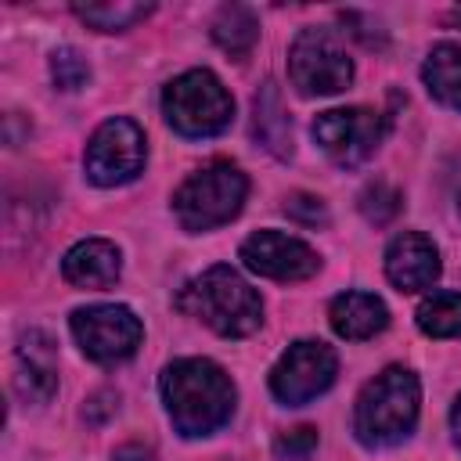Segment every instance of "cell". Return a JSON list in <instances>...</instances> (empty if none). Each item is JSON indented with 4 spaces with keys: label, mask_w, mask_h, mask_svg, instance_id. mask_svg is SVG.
I'll list each match as a JSON object with an SVG mask.
<instances>
[{
    "label": "cell",
    "mask_w": 461,
    "mask_h": 461,
    "mask_svg": "<svg viewBox=\"0 0 461 461\" xmlns=\"http://www.w3.org/2000/svg\"><path fill=\"white\" fill-rule=\"evenodd\" d=\"M162 400H166L173 429L194 439L230 421L234 382L220 364L205 357H184L162 371Z\"/></svg>",
    "instance_id": "obj_1"
},
{
    "label": "cell",
    "mask_w": 461,
    "mask_h": 461,
    "mask_svg": "<svg viewBox=\"0 0 461 461\" xmlns=\"http://www.w3.org/2000/svg\"><path fill=\"white\" fill-rule=\"evenodd\" d=\"M176 306L191 317H202L223 339H245L263 321V303L256 288L230 267L216 263L202 277L187 281L176 295Z\"/></svg>",
    "instance_id": "obj_2"
},
{
    "label": "cell",
    "mask_w": 461,
    "mask_h": 461,
    "mask_svg": "<svg viewBox=\"0 0 461 461\" xmlns=\"http://www.w3.org/2000/svg\"><path fill=\"white\" fill-rule=\"evenodd\" d=\"M418 378L407 367H385L375 375L353 407V432L364 447H393L411 436L418 421Z\"/></svg>",
    "instance_id": "obj_3"
},
{
    "label": "cell",
    "mask_w": 461,
    "mask_h": 461,
    "mask_svg": "<svg viewBox=\"0 0 461 461\" xmlns=\"http://www.w3.org/2000/svg\"><path fill=\"white\" fill-rule=\"evenodd\" d=\"M162 115L180 137L202 140V137H216L230 126L234 101H230L227 86L209 68H191L162 90Z\"/></svg>",
    "instance_id": "obj_4"
},
{
    "label": "cell",
    "mask_w": 461,
    "mask_h": 461,
    "mask_svg": "<svg viewBox=\"0 0 461 461\" xmlns=\"http://www.w3.org/2000/svg\"><path fill=\"white\" fill-rule=\"evenodd\" d=\"M245 194H249V180L238 166L209 162L180 184L173 209L184 230H212L241 212Z\"/></svg>",
    "instance_id": "obj_5"
},
{
    "label": "cell",
    "mask_w": 461,
    "mask_h": 461,
    "mask_svg": "<svg viewBox=\"0 0 461 461\" xmlns=\"http://www.w3.org/2000/svg\"><path fill=\"white\" fill-rule=\"evenodd\" d=\"M288 76H292V86L306 97L339 94L353 79V61L331 29L310 25L288 47Z\"/></svg>",
    "instance_id": "obj_6"
},
{
    "label": "cell",
    "mask_w": 461,
    "mask_h": 461,
    "mask_svg": "<svg viewBox=\"0 0 461 461\" xmlns=\"http://www.w3.org/2000/svg\"><path fill=\"white\" fill-rule=\"evenodd\" d=\"M72 335L90 360L115 364V360H126L137 353L144 324L130 306L97 303V306H83L72 313Z\"/></svg>",
    "instance_id": "obj_7"
},
{
    "label": "cell",
    "mask_w": 461,
    "mask_h": 461,
    "mask_svg": "<svg viewBox=\"0 0 461 461\" xmlns=\"http://www.w3.org/2000/svg\"><path fill=\"white\" fill-rule=\"evenodd\" d=\"M335 371H339L335 349L317 339H303V342H292L281 353V360L274 364L270 393L285 407H303V403L317 400L335 382Z\"/></svg>",
    "instance_id": "obj_8"
},
{
    "label": "cell",
    "mask_w": 461,
    "mask_h": 461,
    "mask_svg": "<svg viewBox=\"0 0 461 461\" xmlns=\"http://www.w3.org/2000/svg\"><path fill=\"white\" fill-rule=\"evenodd\" d=\"M86 176L97 187H115L133 180L144 169V133L133 119H108L94 130L86 155H83Z\"/></svg>",
    "instance_id": "obj_9"
},
{
    "label": "cell",
    "mask_w": 461,
    "mask_h": 461,
    "mask_svg": "<svg viewBox=\"0 0 461 461\" xmlns=\"http://www.w3.org/2000/svg\"><path fill=\"white\" fill-rule=\"evenodd\" d=\"M385 115L375 108H331L313 119V140L339 166H360L385 137Z\"/></svg>",
    "instance_id": "obj_10"
},
{
    "label": "cell",
    "mask_w": 461,
    "mask_h": 461,
    "mask_svg": "<svg viewBox=\"0 0 461 461\" xmlns=\"http://www.w3.org/2000/svg\"><path fill=\"white\" fill-rule=\"evenodd\" d=\"M241 263L252 270V274H263V277H274V281H303L310 274H317L321 259L317 252L292 238V234H281V230H256L241 241Z\"/></svg>",
    "instance_id": "obj_11"
},
{
    "label": "cell",
    "mask_w": 461,
    "mask_h": 461,
    "mask_svg": "<svg viewBox=\"0 0 461 461\" xmlns=\"http://www.w3.org/2000/svg\"><path fill=\"white\" fill-rule=\"evenodd\" d=\"M385 277L400 288V292H421L439 277V252L436 245L418 234V230H403L389 241L385 249Z\"/></svg>",
    "instance_id": "obj_12"
},
{
    "label": "cell",
    "mask_w": 461,
    "mask_h": 461,
    "mask_svg": "<svg viewBox=\"0 0 461 461\" xmlns=\"http://www.w3.org/2000/svg\"><path fill=\"white\" fill-rule=\"evenodd\" d=\"M119 270H122L119 249L104 238H86V241L72 245L61 259V277L76 288H108V285H115Z\"/></svg>",
    "instance_id": "obj_13"
},
{
    "label": "cell",
    "mask_w": 461,
    "mask_h": 461,
    "mask_svg": "<svg viewBox=\"0 0 461 461\" xmlns=\"http://www.w3.org/2000/svg\"><path fill=\"white\" fill-rule=\"evenodd\" d=\"M331 328L335 335L349 339V342H364L371 335H378L385 324H389V310L378 295L371 292H342L331 299Z\"/></svg>",
    "instance_id": "obj_14"
},
{
    "label": "cell",
    "mask_w": 461,
    "mask_h": 461,
    "mask_svg": "<svg viewBox=\"0 0 461 461\" xmlns=\"http://www.w3.org/2000/svg\"><path fill=\"white\" fill-rule=\"evenodd\" d=\"M14 389H18L29 403H47V400L54 396V389H58L54 353H50V342H47L40 331H29V335L22 339Z\"/></svg>",
    "instance_id": "obj_15"
},
{
    "label": "cell",
    "mask_w": 461,
    "mask_h": 461,
    "mask_svg": "<svg viewBox=\"0 0 461 461\" xmlns=\"http://www.w3.org/2000/svg\"><path fill=\"white\" fill-rule=\"evenodd\" d=\"M252 133L256 140L274 151L277 158H288L292 155V122L285 115V104H281V94L274 83H263V90L256 94V119H252Z\"/></svg>",
    "instance_id": "obj_16"
},
{
    "label": "cell",
    "mask_w": 461,
    "mask_h": 461,
    "mask_svg": "<svg viewBox=\"0 0 461 461\" xmlns=\"http://www.w3.org/2000/svg\"><path fill=\"white\" fill-rule=\"evenodd\" d=\"M421 79L429 86V94L461 112V43H439L429 50L425 65H421Z\"/></svg>",
    "instance_id": "obj_17"
},
{
    "label": "cell",
    "mask_w": 461,
    "mask_h": 461,
    "mask_svg": "<svg viewBox=\"0 0 461 461\" xmlns=\"http://www.w3.org/2000/svg\"><path fill=\"white\" fill-rule=\"evenodd\" d=\"M212 40L230 54V58H245L256 40H259V22L249 7L241 4H227L220 7V14L212 18Z\"/></svg>",
    "instance_id": "obj_18"
},
{
    "label": "cell",
    "mask_w": 461,
    "mask_h": 461,
    "mask_svg": "<svg viewBox=\"0 0 461 461\" xmlns=\"http://www.w3.org/2000/svg\"><path fill=\"white\" fill-rule=\"evenodd\" d=\"M418 328L432 339H461V295L432 292L418 306Z\"/></svg>",
    "instance_id": "obj_19"
},
{
    "label": "cell",
    "mask_w": 461,
    "mask_h": 461,
    "mask_svg": "<svg viewBox=\"0 0 461 461\" xmlns=\"http://www.w3.org/2000/svg\"><path fill=\"white\" fill-rule=\"evenodd\" d=\"M72 11L97 32H119V29H130L133 22L148 18L151 4H76Z\"/></svg>",
    "instance_id": "obj_20"
},
{
    "label": "cell",
    "mask_w": 461,
    "mask_h": 461,
    "mask_svg": "<svg viewBox=\"0 0 461 461\" xmlns=\"http://www.w3.org/2000/svg\"><path fill=\"white\" fill-rule=\"evenodd\" d=\"M400 191H393L389 184H367L360 191V212L371 220V223H389L396 212H400Z\"/></svg>",
    "instance_id": "obj_21"
},
{
    "label": "cell",
    "mask_w": 461,
    "mask_h": 461,
    "mask_svg": "<svg viewBox=\"0 0 461 461\" xmlns=\"http://www.w3.org/2000/svg\"><path fill=\"white\" fill-rule=\"evenodd\" d=\"M50 76H54V83H58L61 90H79V86L90 79V65L83 61L79 50L61 47V50H54V58H50Z\"/></svg>",
    "instance_id": "obj_22"
},
{
    "label": "cell",
    "mask_w": 461,
    "mask_h": 461,
    "mask_svg": "<svg viewBox=\"0 0 461 461\" xmlns=\"http://www.w3.org/2000/svg\"><path fill=\"white\" fill-rule=\"evenodd\" d=\"M313 450H317V429H310V425L292 429V432L277 436V443H274L277 461H310Z\"/></svg>",
    "instance_id": "obj_23"
},
{
    "label": "cell",
    "mask_w": 461,
    "mask_h": 461,
    "mask_svg": "<svg viewBox=\"0 0 461 461\" xmlns=\"http://www.w3.org/2000/svg\"><path fill=\"white\" fill-rule=\"evenodd\" d=\"M285 212H288V220H295V223H303V227H324L328 223V209L321 205V198H313V194H292L288 202H285Z\"/></svg>",
    "instance_id": "obj_24"
},
{
    "label": "cell",
    "mask_w": 461,
    "mask_h": 461,
    "mask_svg": "<svg viewBox=\"0 0 461 461\" xmlns=\"http://www.w3.org/2000/svg\"><path fill=\"white\" fill-rule=\"evenodd\" d=\"M115 461H151V450H144V447H137V443H130V447H122V450H115Z\"/></svg>",
    "instance_id": "obj_25"
},
{
    "label": "cell",
    "mask_w": 461,
    "mask_h": 461,
    "mask_svg": "<svg viewBox=\"0 0 461 461\" xmlns=\"http://www.w3.org/2000/svg\"><path fill=\"white\" fill-rule=\"evenodd\" d=\"M450 432H454V443L461 447V396H457V403L450 411Z\"/></svg>",
    "instance_id": "obj_26"
}]
</instances>
